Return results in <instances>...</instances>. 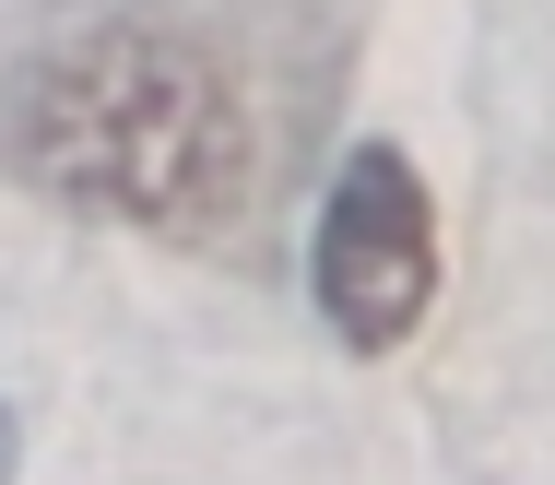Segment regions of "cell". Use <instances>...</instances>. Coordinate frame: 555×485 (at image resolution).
<instances>
[{"mask_svg": "<svg viewBox=\"0 0 555 485\" xmlns=\"http://www.w3.org/2000/svg\"><path fill=\"white\" fill-rule=\"evenodd\" d=\"M24 166L95 214L166 226V238H224L248 178H260V130L236 72L202 60L166 24H95L83 48H60L24 95Z\"/></svg>", "mask_w": 555, "mask_h": 485, "instance_id": "1", "label": "cell"}, {"mask_svg": "<svg viewBox=\"0 0 555 485\" xmlns=\"http://www.w3.org/2000/svg\"><path fill=\"white\" fill-rule=\"evenodd\" d=\"M308 284H320V320L354 356H390L438 308V202H426L402 142H354L343 154L332 202H320V238H308Z\"/></svg>", "mask_w": 555, "mask_h": 485, "instance_id": "2", "label": "cell"}, {"mask_svg": "<svg viewBox=\"0 0 555 485\" xmlns=\"http://www.w3.org/2000/svg\"><path fill=\"white\" fill-rule=\"evenodd\" d=\"M12 462H24V426H12V403H0V485H12Z\"/></svg>", "mask_w": 555, "mask_h": 485, "instance_id": "3", "label": "cell"}]
</instances>
